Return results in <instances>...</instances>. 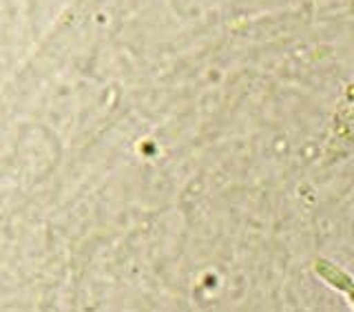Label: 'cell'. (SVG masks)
<instances>
[{
    "mask_svg": "<svg viewBox=\"0 0 354 312\" xmlns=\"http://www.w3.org/2000/svg\"><path fill=\"white\" fill-rule=\"evenodd\" d=\"M313 270L319 277V282H324L326 286L332 288V291H337L346 297V302L354 310V275L352 273H348L343 266L335 264L332 259H326V257L315 259Z\"/></svg>",
    "mask_w": 354,
    "mask_h": 312,
    "instance_id": "1",
    "label": "cell"
}]
</instances>
